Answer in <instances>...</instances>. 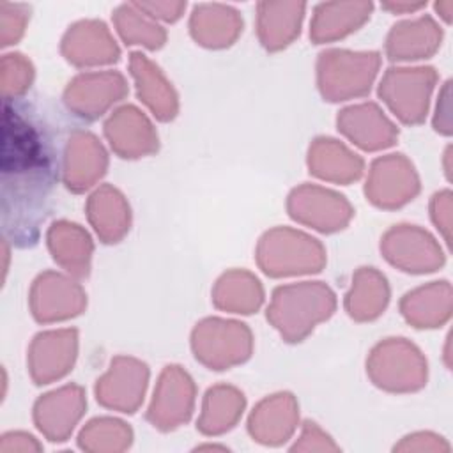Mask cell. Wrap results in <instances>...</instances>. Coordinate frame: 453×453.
Wrapping results in <instances>:
<instances>
[{"instance_id": "23", "label": "cell", "mask_w": 453, "mask_h": 453, "mask_svg": "<svg viewBox=\"0 0 453 453\" xmlns=\"http://www.w3.org/2000/svg\"><path fill=\"white\" fill-rule=\"evenodd\" d=\"M242 395L230 388H216L207 395L205 412L200 421V428L205 434H218L228 430L242 411Z\"/></svg>"}, {"instance_id": "25", "label": "cell", "mask_w": 453, "mask_h": 453, "mask_svg": "<svg viewBox=\"0 0 453 453\" xmlns=\"http://www.w3.org/2000/svg\"><path fill=\"white\" fill-rule=\"evenodd\" d=\"M32 64L21 53H5L0 62V87L4 101L21 96L32 81Z\"/></svg>"}, {"instance_id": "16", "label": "cell", "mask_w": 453, "mask_h": 453, "mask_svg": "<svg viewBox=\"0 0 453 453\" xmlns=\"http://www.w3.org/2000/svg\"><path fill=\"white\" fill-rule=\"evenodd\" d=\"M131 69L133 76L138 81L140 97L154 110V113L159 119H172L177 110L175 94L172 92L170 85L163 80V76L157 73V69L140 53L131 55Z\"/></svg>"}, {"instance_id": "13", "label": "cell", "mask_w": 453, "mask_h": 453, "mask_svg": "<svg viewBox=\"0 0 453 453\" xmlns=\"http://www.w3.org/2000/svg\"><path fill=\"white\" fill-rule=\"evenodd\" d=\"M104 127L111 147L124 157L150 152L157 142L147 119L133 106L115 111Z\"/></svg>"}, {"instance_id": "18", "label": "cell", "mask_w": 453, "mask_h": 453, "mask_svg": "<svg viewBox=\"0 0 453 453\" xmlns=\"http://www.w3.org/2000/svg\"><path fill=\"white\" fill-rule=\"evenodd\" d=\"M88 216L106 242L117 241L129 225V211L122 196L111 188H103L90 198Z\"/></svg>"}, {"instance_id": "4", "label": "cell", "mask_w": 453, "mask_h": 453, "mask_svg": "<svg viewBox=\"0 0 453 453\" xmlns=\"http://www.w3.org/2000/svg\"><path fill=\"white\" fill-rule=\"evenodd\" d=\"M196 357L209 366L221 370L239 363L250 354V333L244 324L211 319L196 327L193 336Z\"/></svg>"}, {"instance_id": "27", "label": "cell", "mask_w": 453, "mask_h": 453, "mask_svg": "<svg viewBox=\"0 0 453 453\" xmlns=\"http://www.w3.org/2000/svg\"><path fill=\"white\" fill-rule=\"evenodd\" d=\"M27 7L21 4H11V2H0V44L2 48L14 44L27 23Z\"/></svg>"}, {"instance_id": "3", "label": "cell", "mask_w": 453, "mask_h": 453, "mask_svg": "<svg viewBox=\"0 0 453 453\" xmlns=\"http://www.w3.org/2000/svg\"><path fill=\"white\" fill-rule=\"evenodd\" d=\"M260 264L273 276L319 271L322 265V248L315 239L299 232L276 230L267 234L260 244Z\"/></svg>"}, {"instance_id": "6", "label": "cell", "mask_w": 453, "mask_h": 453, "mask_svg": "<svg viewBox=\"0 0 453 453\" xmlns=\"http://www.w3.org/2000/svg\"><path fill=\"white\" fill-rule=\"evenodd\" d=\"M83 306L81 290L67 278L53 273L41 274L30 292L32 315L39 322H51L80 313Z\"/></svg>"}, {"instance_id": "10", "label": "cell", "mask_w": 453, "mask_h": 453, "mask_svg": "<svg viewBox=\"0 0 453 453\" xmlns=\"http://www.w3.org/2000/svg\"><path fill=\"white\" fill-rule=\"evenodd\" d=\"M147 382V366L133 359H117L111 372L97 384V400L108 407L133 412Z\"/></svg>"}, {"instance_id": "15", "label": "cell", "mask_w": 453, "mask_h": 453, "mask_svg": "<svg viewBox=\"0 0 453 453\" xmlns=\"http://www.w3.org/2000/svg\"><path fill=\"white\" fill-rule=\"evenodd\" d=\"M48 244L53 258L67 267V271L80 276L88 273L92 244L88 235L78 228V225H69L64 221L55 223L48 232Z\"/></svg>"}, {"instance_id": "28", "label": "cell", "mask_w": 453, "mask_h": 453, "mask_svg": "<svg viewBox=\"0 0 453 453\" xmlns=\"http://www.w3.org/2000/svg\"><path fill=\"white\" fill-rule=\"evenodd\" d=\"M41 446L34 441L32 435L21 432H9L0 437V451L12 453V451H30L39 449Z\"/></svg>"}, {"instance_id": "2", "label": "cell", "mask_w": 453, "mask_h": 453, "mask_svg": "<svg viewBox=\"0 0 453 453\" xmlns=\"http://www.w3.org/2000/svg\"><path fill=\"white\" fill-rule=\"evenodd\" d=\"M379 58L375 53L326 51L319 62V81L324 97L340 101L370 90Z\"/></svg>"}, {"instance_id": "24", "label": "cell", "mask_w": 453, "mask_h": 453, "mask_svg": "<svg viewBox=\"0 0 453 453\" xmlns=\"http://www.w3.org/2000/svg\"><path fill=\"white\" fill-rule=\"evenodd\" d=\"M372 296H382L388 297L386 281L373 271H361L357 274V281L354 290L349 294L347 308L349 313L356 319H372L379 313L380 308H384L388 299L372 297Z\"/></svg>"}, {"instance_id": "21", "label": "cell", "mask_w": 453, "mask_h": 453, "mask_svg": "<svg viewBox=\"0 0 453 453\" xmlns=\"http://www.w3.org/2000/svg\"><path fill=\"white\" fill-rule=\"evenodd\" d=\"M76 27L80 28L81 35L87 39V44L64 42V53L67 55V60L80 65L117 60L119 50L115 42L110 39L106 27L103 23L83 21V23H78Z\"/></svg>"}, {"instance_id": "22", "label": "cell", "mask_w": 453, "mask_h": 453, "mask_svg": "<svg viewBox=\"0 0 453 453\" xmlns=\"http://www.w3.org/2000/svg\"><path fill=\"white\" fill-rule=\"evenodd\" d=\"M294 402L288 398V395H280V398H273L264 402L257 412H253L251 421H250V430L257 428L267 421V425L260 434H257L258 441L265 444H276L285 441V437L292 432V423H294Z\"/></svg>"}, {"instance_id": "11", "label": "cell", "mask_w": 453, "mask_h": 453, "mask_svg": "<svg viewBox=\"0 0 453 453\" xmlns=\"http://www.w3.org/2000/svg\"><path fill=\"white\" fill-rule=\"evenodd\" d=\"M191 402L193 386L189 377L180 370H175V366H172V370L166 368L149 411V419L154 423V426H161L165 430L173 428L177 423L188 419Z\"/></svg>"}, {"instance_id": "9", "label": "cell", "mask_w": 453, "mask_h": 453, "mask_svg": "<svg viewBox=\"0 0 453 453\" xmlns=\"http://www.w3.org/2000/svg\"><path fill=\"white\" fill-rule=\"evenodd\" d=\"M290 214L315 225L319 230L331 232L342 228L350 216V209L343 196L319 188H301L290 196Z\"/></svg>"}, {"instance_id": "20", "label": "cell", "mask_w": 453, "mask_h": 453, "mask_svg": "<svg viewBox=\"0 0 453 453\" xmlns=\"http://www.w3.org/2000/svg\"><path fill=\"white\" fill-rule=\"evenodd\" d=\"M372 5L368 4H354V5H320L317 9V16L313 21L311 35L315 41L334 39L356 30L359 23L365 21Z\"/></svg>"}, {"instance_id": "14", "label": "cell", "mask_w": 453, "mask_h": 453, "mask_svg": "<svg viewBox=\"0 0 453 453\" xmlns=\"http://www.w3.org/2000/svg\"><path fill=\"white\" fill-rule=\"evenodd\" d=\"M340 129L365 149H379L391 143L393 126L380 115L373 104L356 106L342 111Z\"/></svg>"}, {"instance_id": "17", "label": "cell", "mask_w": 453, "mask_h": 453, "mask_svg": "<svg viewBox=\"0 0 453 453\" xmlns=\"http://www.w3.org/2000/svg\"><path fill=\"white\" fill-rule=\"evenodd\" d=\"M310 168L324 179L352 180L361 173V159L334 140H317L310 152Z\"/></svg>"}, {"instance_id": "7", "label": "cell", "mask_w": 453, "mask_h": 453, "mask_svg": "<svg viewBox=\"0 0 453 453\" xmlns=\"http://www.w3.org/2000/svg\"><path fill=\"white\" fill-rule=\"evenodd\" d=\"M83 411V393L76 386L41 396L34 407L37 428L50 441H64Z\"/></svg>"}, {"instance_id": "1", "label": "cell", "mask_w": 453, "mask_h": 453, "mask_svg": "<svg viewBox=\"0 0 453 453\" xmlns=\"http://www.w3.org/2000/svg\"><path fill=\"white\" fill-rule=\"evenodd\" d=\"M333 306V294L324 285L304 283L281 287L274 292V301L267 317L288 340L299 342L315 322L331 315Z\"/></svg>"}, {"instance_id": "12", "label": "cell", "mask_w": 453, "mask_h": 453, "mask_svg": "<svg viewBox=\"0 0 453 453\" xmlns=\"http://www.w3.org/2000/svg\"><path fill=\"white\" fill-rule=\"evenodd\" d=\"M106 154L88 133H76L65 149L64 180L69 189L83 191L104 173Z\"/></svg>"}, {"instance_id": "5", "label": "cell", "mask_w": 453, "mask_h": 453, "mask_svg": "<svg viewBox=\"0 0 453 453\" xmlns=\"http://www.w3.org/2000/svg\"><path fill=\"white\" fill-rule=\"evenodd\" d=\"M76 356V331H50L34 338L28 350V370L35 384L62 377Z\"/></svg>"}, {"instance_id": "19", "label": "cell", "mask_w": 453, "mask_h": 453, "mask_svg": "<svg viewBox=\"0 0 453 453\" xmlns=\"http://www.w3.org/2000/svg\"><path fill=\"white\" fill-rule=\"evenodd\" d=\"M304 5H260V37L264 44L271 50L285 46L296 32H299V21L303 16Z\"/></svg>"}, {"instance_id": "26", "label": "cell", "mask_w": 453, "mask_h": 453, "mask_svg": "<svg viewBox=\"0 0 453 453\" xmlns=\"http://www.w3.org/2000/svg\"><path fill=\"white\" fill-rule=\"evenodd\" d=\"M117 23H119V30L122 34V37L127 41V44H134L143 41V44H147L149 48H159L165 41V34L159 27H154L143 19H140L136 14L133 12L131 7L122 5L120 9H117Z\"/></svg>"}, {"instance_id": "8", "label": "cell", "mask_w": 453, "mask_h": 453, "mask_svg": "<svg viewBox=\"0 0 453 453\" xmlns=\"http://www.w3.org/2000/svg\"><path fill=\"white\" fill-rule=\"evenodd\" d=\"M126 94V85L120 74H83L73 80L65 90V103L71 110L83 117H97L113 101Z\"/></svg>"}]
</instances>
